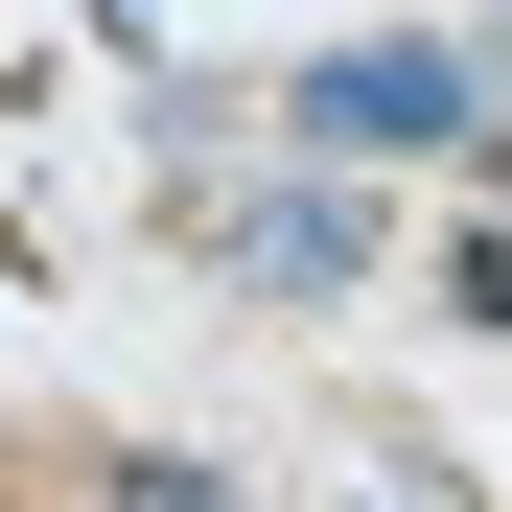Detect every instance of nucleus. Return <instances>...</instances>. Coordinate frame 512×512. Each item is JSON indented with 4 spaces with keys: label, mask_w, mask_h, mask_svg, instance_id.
<instances>
[{
    "label": "nucleus",
    "mask_w": 512,
    "mask_h": 512,
    "mask_svg": "<svg viewBox=\"0 0 512 512\" xmlns=\"http://www.w3.org/2000/svg\"><path fill=\"white\" fill-rule=\"evenodd\" d=\"M94 512H233V489H210L187 443H117V466H94Z\"/></svg>",
    "instance_id": "7ed1b4c3"
},
{
    "label": "nucleus",
    "mask_w": 512,
    "mask_h": 512,
    "mask_svg": "<svg viewBox=\"0 0 512 512\" xmlns=\"http://www.w3.org/2000/svg\"><path fill=\"white\" fill-rule=\"evenodd\" d=\"M303 140H326V163H443V140H489V70L419 47V24H396V47H326V70H303Z\"/></svg>",
    "instance_id": "f257e3e1"
},
{
    "label": "nucleus",
    "mask_w": 512,
    "mask_h": 512,
    "mask_svg": "<svg viewBox=\"0 0 512 512\" xmlns=\"http://www.w3.org/2000/svg\"><path fill=\"white\" fill-rule=\"evenodd\" d=\"M443 303H466V326H512V210H489V233H443Z\"/></svg>",
    "instance_id": "20e7f679"
},
{
    "label": "nucleus",
    "mask_w": 512,
    "mask_h": 512,
    "mask_svg": "<svg viewBox=\"0 0 512 512\" xmlns=\"http://www.w3.org/2000/svg\"><path fill=\"white\" fill-rule=\"evenodd\" d=\"M233 256H256L280 303H326V280H373V210H350V187H256V210H233Z\"/></svg>",
    "instance_id": "f03ea898"
},
{
    "label": "nucleus",
    "mask_w": 512,
    "mask_h": 512,
    "mask_svg": "<svg viewBox=\"0 0 512 512\" xmlns=\"http://www.w3.org/2000/svg\"><path fill=\"white\" fill-rule=\"evenodd\" d=\"M489 187H512V94H489Z\"/></svg>",
    "instance_id": "39448f33"
}]
</instances>
